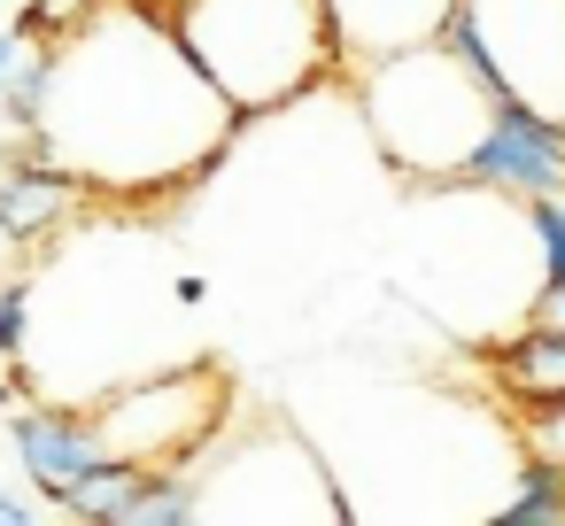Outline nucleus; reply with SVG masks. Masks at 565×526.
I'll return each instance as SVG.
<instances>
[{
    "label": "nucleus",
    "instance_id": "nucleus-3",
    "mask_svg": "<svg viewBox=\"0 0 565 526\" xmlns=\"http://www.w3.org/2000/svg\"><path fill=\"white\" fill-rule=\"evenodd\" d=\"M171 24L241 117L310 101L318 86L341 78V40L326 0H186Z\"/></svg>",
    "mask_w": 565,
    "mask_h": 526
},
{
    "label": "nucleus",
    "instance_id": "nucleus-13",
    "mask_svg": "<svg viewBox=\"0 0 565 526\" xmlns=\"http://www.w3.org/2000/svg\"><path fill=\"white\" fill-rule=\"evenodd\" d=\"M109 9V0H24L17 9V32L24 40H71L78 24H94Z\"/></svg>",
    "mask_w": 565,
    "mask_h": 526
},
{
    "label": "nucleus",
    "instance_id": "nucleus-2",
    "mask_svg": "<svg viewBox=\"0 0 565 526\" xmlns=\"http://www.w3.org/2000/svg\"><path fill=\"white\" fill-rule=\"evenodd\" d=\"M495 109H503V94L449 47V32L356 71V117H364L372 148L418 186H465Z\"/></svg>",
    "mask_w": 565,
    "mask_h": 526
},
{
    "label": "nucleus",
    "instance_id": "nucleus-17",
    "mask_svg": "<svg viewBox=\"0 0 565 526\" xmlns=\"http://www.w3.org/2000/svg\"><path fill=\"white\" fill-rule=\"evenodd\" d=\"M526 318H550V325H565V279H557V287H542V294H534V310H526Z\"/></svg>",
    "mask_w": 565,
    "mask_h": 526
},
{
    "label": "nucleus",
    "instance_id": "nucleus-16",
    "mask_svg": "<svg viewBox=\"0 0 565 526\" xmlns=\"http://www.w3.org/2000/svg\"><path fill=\"white\" fill-rule=\"evenodd\" d=\"M24 47H32V40H24L17 24L0 32V94H9V78H17V63H24Z\"/></svg>",
    "mask_w": 565,
    "mask_h": 526
},
{
    "label": "nucleus",
    "instance_id": "nucleus-1",
    "mask_svg": "<svg viewBox=\"0 0 565 526\" xmlns=\"http://www.w3.org/2000/svg\"><path fill=\"white\" fill-rule=\"evenodd\" d=\"M241 109L194 63L171 17L109 0L55 40V86L40 132H17L9 163H55L94 202H163L233 155Z\"/></svg>",
    "mask_w": 565,
    "mask_h": 526
},
{
    "label": "nucleus",
    "instance_id": "nucleus-9",
    "mask_svg": "<svg viewBox=\"0 0 565 526\" xmlns=\"http://www.w3.org/2000/svg\"><path fill=\"white\" fill-rule=\"evenodd\" d=\"M86 202H94V194H86L71 171H55V163H9V171H0V233H9L17 248H32V240L78 225Z\"/></svg>",
    "mask_w": 565,
    "mask_h": 526
},
{
    "label": "nucleus",
    "instance_id": "nucleus-15",
    "mask_svg": "<svg viewBox=\"0 0 565 526\" xmlns=\"http://www.w3.org/2000/svg\"><path fill=\"white\" fill-rule=\"evenodd\" d=\"M32 287L40 279H0V356H9V364L32 356V302H40Z\"/></svg>",
    "mask_w": 565,
    "mask_h": 526
},
{
    "label": "nucleus",
    "instance_id": "nucleus-4",
    "mask_svg": "<svg viewBox=\"0 0 565 526\" xmlns=\"http://www.w3.org/2000/svg\"><path fill=\"white\" fill-rule=\"evenodd\" d=\"M225 402H233V387H225L217 364H179V372H140V379L94 395L78 410H86V426H94L109 464L156 472V464L202 457L217 441V426H225Z\"/></svg>",
    "mask_w": 565,
    "mask_h": 526
},
{
    "label": "nucleus",
    "instance_id": "nucleus-8",
    "mask_svg": "<svg viewBox=\"0 0 565 526\" xmlns=\"http://www.w3.org/2000/svg\"><path fill=\"white\" fill-rule=\"evenodd\" d=\"M326 9H333V40H341V78H356L387 55L441 40L457 0H326Z\"/></svg>",
    "mask_w": 565,
    "mask_h": 526
},
{
    "label": "nucleus",
    "instance_id": "nucleus-19",
    "mask_svg": "<svg viewBox=\"0 0 565 526\" xmlns=\"http://www.w3.org/2000/svg\"><path fill=\"white\" fill-rule=\"evenodd\" d=\"M140 9H156V17H179V9H186V0H140Z\"/></svg>",
    "mask_w": 565,
    "mask_h": 526
},
{
    "label": "nucleus",
    "instance_id": "nucleus-6",
    "mask_svg": "<svg viewBox=\"0 0 565 526\" xmlns=\"http://www.w3.org/2000/svg\"><path fill=\"white\" fill-rule=\"evenodd\" d=\"M9 441H17V464H24V480L47 495V511H71L102 472H109V457H102V441H94V426H86V410L78 402H24L17 418H9Z\"/></svg>",
    "mask_w": 565,
    "mask_h": 526
},
{
    "label": "nucleus",
    "instance_id": "nucleus-5",
    "mask_svg": "<svg viewBox=\"0 0 565 526\" xmlns=\"http://www.w3.org/2000/svg\"><path fill=\"white\" fill-rule=\"evenodd\" d=\"M449 47L542 117H565V0H457Z\"/></svg>",
    "mask_w": 565,
    "mask_h": 526
},
{
    "label": "nucleus",
    "instance_id": "nucleus-12",
    "mask_svg": "<svg viewBox=\"0 0 565 526\" xmlns=\"http://www.w3.org/2000/svg\"><path fill=\"white\" fill-rule=\"evenodd\" d=\"M526 418L511 426V441H519V457H534V464H557L565 472V402H519Z\"/></svg>",
    "mask_w": 565,
    "mask_h": 526
},
{
    "label": "nucleus",
    "instance_id": "nucleus-7",
    "mask_svg": "<svg viewBox=\"0 0 565 526\" xmlns=\"http://www.w3.org/2000/svg\"><path fill=\"white\" fill-rule=\"evenodd\" d=\"M465 186L480 194H503V202H534V194H565V125L526 109V101H503Z\"/></svg>",
    "mask_w": 565,
    "mask_h": 526
},
{
    "label": "nucleus",
    "instance_id": "nucleus-10",
    "mask_svg": "<svg viewBox=\"0 0 565 526\" xmlns=\"http://www.w3.org/2000/svg\"><path fill=\"white\" fill-rule=\"evenodd\" d=\"M488 372L511 402H565V325L526 318L519 333H503L488 348Z\"/></svg>",
    "mask_w": 565,
    "mask_h": 526
},
{
    "label": "nucleus",
    "instance_id": "nucleus-14",
    "mask_svg": "<svg viewBox=\"0 0 565 526\" xmlns=\"http://www.w3.org/2000/svg\"><path fill=\"white\" fill-rule=\"evenodd\" d=\"M526 225H534V248H542V287H557L565 279V194H534Z\"/></svg>",
    "mask_w": 565,
    "mask_h": 526
},
{
    "label": "nucleus",
    "instance_id": "nucleus-18",
    "mask_svg": "<svg viewBox=\"0 0 565 526\" xmlns=\"http://www.w3.org/2000/svg\"><path fill=\"white\" fill-rule=\"evenodd\" d=\"M24 518H40V503H24V495H0V526H24Z\"/></svg>",
    "mask_w": 565,
    "mask_h": 526
},
{
    "label": "nucleus",
    "instance_id": "nucleus-20",
    "mask_svg": "<svg viewBox=\"0 0 565 526\" xmlns=\"http://www.w3.org/2000/svg\"><path fill=\"white\" fill-rule=\"evenodd\" d=\"M557 125H565V117H557Z\"/></svg>",
    "mask_w": 565,
    "mask_h": 526
},
{
    "label": "nucleus",
    "instance_id": "nucleus-11",
    "mask_svg": "<svg viewBox=\"0 0 565 526\" xmlns=\"http://www.w3.org/2000/svg\"><path fill=\"white\" fill-rule=\"evenodd\" d=\"M495 518H503V526H557V518H565V472L519 457V487L495 503Z\"/></svg>",
    "mask_w": 565,
    "mask_h": 526
}]
</instances>
